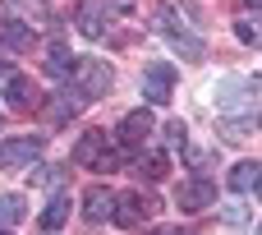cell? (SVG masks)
<instances>
[{"instance_id": "5", "label": "cell", "mask_w": 262, "mask_h": 235, "mask_svg": "<svg viewBox=\"0 0 262 235\" xmlns=\"http://www.w3.org/2000/svg\"><path fill=\"white\" fill-rule=\"evenodd\" d=\"M0 97H9V106H14V111L37 106V88H32L23 74H14L9 65H0Z\"/></svg>"}, {"instance_id": "17", "label": "cell", "mask_w": 262, "mask_h": 235, "mask_svg": "<svg viewBox=\"0 0 262 235\" xmlns=\"http://www.w3.org/2000/svg\"><path fill=\"white\" fill-rule=\"evenodd\" d=\"M23 212H28V208H23L18 194H0V231L14 226V222H23Z\"/></svg>"}, {"instance_id": "6", "label": "cell", "mask_w": 262, "mask_h": 235, "mask_svg": "<svg viewBox=\"0 0 262 235\" xmlns=\"http://www.w3.org/2000/svg\"><path fill=\"white\" fill-rule=\"evenodd\" d=\"M152 125H157V120H152V111H129V115L120 120L115 139L124 143V152H129V148H143V139L152 134Z\"/></svg>"}, {"instance_id": "19", "label": "cell", "mask_w": 262, "mask_h": 235, "mask_svg": "<svg viewBox=\"0 0 262 235\" xmlns=\"http://www.w3.org/2000/svg\"><path fill=\"white\" fill-rule=\"evenodd\" d=\"M235 37L258 46V14H239V18H235Z\"/></svg>"}, {"instance_id": "13", "label": "cell", "mask_w": 262, "mask_h": 235, "mask_svg": "<svg viewBox=\"0 0 262 235\" xmlns=\"http://www.w3.org/2000/svg\"><path fill=\"white\" fill-rule=\"evenodd\" d=\"M161 32H166V37H170V42H175V46H180L184 55H193V60L203 55V37H193V32L175 28V23H170V14H161Z\"/></svg>"}, {"instance_id": "15", "label": "cell", "mask_w": 262, "mask_h": 235, "mask_svg": "<svg viewBox=\"0 0 262 235\" xmlns=\"http://www.w3.org/2000/svg\"><path fill=\"white\" fill-rule=\"evenodd\" d=\"M0 42H5V46H14V51L32 46V23H18V18H0Z\"/></svg>"}, {"instance_id": "16", "label": "cell", "mask_w": 262, "mask_h": 235, "mask_svg": "<svg viewBox=\"0 0 262 235\" xmlns=\"http://www.w3.org/2000/svg\"><path fill=\"white\" fill-rule=\"evenodd\" d=\"M64 222H69V194H55L41 212V231H60Z\"/></svg>"}, {"instance_id": "22", "label": "cell", "mask_w": 262, "mask_h": 235, "mask_svg": "<svg viewBox=\"0 0 262 235\" xmlns=\"http://www.w3.org/2000/svg\"><path fill=\"white\" fill-rule=\"evenodd\" d=\"M0 235H9V231H0Z\"/></svg>"}, {"instance_id": "8", "label": "cell", "mask_w": 262, "mask_h": 235, "mask_svg": "<svg viewBox=\"0 0 262 235\" xmlns=\"http://www.w3.org/2000/svg\"><path fill=\"white\" fill-rule=\"evenodd\" d=\"M83 106H88V97H83V92H78V83H74V88L55 92V102H46V115H51V120L60 125V120H74V115H78Z\"/></svg>"}, {"instance_id": "14", "label": "cell", "mask_w": 262, "mask_h": 235, "mask_svg": "<svg viewBox=\"0 0 262 235\" xmlns=\"http://www.w3.org/2000/svg\"><path fill=\"white\" fill-rule=\"evenodd\" d=\"M258 180H262L258 162H239V166L230 171V189H235V194H258Z\"/></svg>"}, {"instance_id": "21", "label": "cell", "mask_w": 262, "mask_h": 235, "mask_svg": "<svg viewBox=\"0 0 262 235\" xmlns=\"http://www.w3.org/2000/svg\"><path fill=\"white\" fill-rule=\"evenodd\" d=\"M249 5H253V14H258V0H249Z\"/></svg>"}, {"instance_id": "3", "label": "cell", "mask_w": 262, "mask_h": 235, "mask_svg": "<svg viewBox=\"0 0 262 235\" xmlns=\"http://www.w3.org/2000/svg\"><path fill=\"white\" fill-rule=\"evenodd\" d=\"M41 152V139L37 134H23V139H5L0 143V166L5 171H28Z\"/></svg>"}, {"instance_id": "18", "label": "cell", "mask_w": 262, "mask_h": 235, "mask_svg": "<svg viewBox=\"0 0 262 235\" xmlns=\"http://www.w3.org/2000/svg\"><path fill=\"white\" fill-rule=\"evenodd\" d=\"M138 171H143L147 180H166V171H170V157H166V152H147V157L138 162Z\"/></svg>"}, {"instance_id": "2", "label": "cell", "mask_w": 262, "mask_h": 235, "mask_svg": "<svg viewBox=\"0 0 262 235\" xmlns=\"http://www.w3.org/2000/svg\"><path fill=\"white\" fill-rule=\"evenodd\" d=\"M74 79H78V92H83L88 102H97V97H106V88H111V65H106V60H78V65H74Z\"/></svg>"}, {"instance_id": "7", "label": "cell", "mask_w": 262, "mask_h": 235, "mask_svg": "<svg viewBox=\"0 0 262 235\" xmlns=\"http://www.w3.org/2000/svg\"><path fill=\"white\" fill-rule=\"evenodd\" d=\"M216 208V189L207 180H184L180 185V212H207Z\"/></svg>"}, {"instance_id": "1", "label": "cell", "mask_w": 262, "mask_h": 235, "mask_svg": "<svg viewBox=\"0 0 262 235\" xmlns=\"http://www.w3.org/2000/svg\"><path fill=\"white\" fill-rule=\"evenodd\" d=\"M170 92H175V65H170V60H152V65L143 69V97H147L152 106H166Z\"/></svg>"}, {"instance_id": "20", "label": "cell", "mask_w": 262, "mask_h": 235, "mask_svg": "<svg viewBox=\"0 0 262 235\" xmlns=\"http://www.w3.org/2000/svg\"><path fill=\"white\" fill-rule=\"evenodd\" d=\"M166 143H170V148H184V143H189V129H184V120H170V125H166Z\"/></svg>"}, {"instance_id": "9", "label": "cell", "mask_w": 262, "mask_h": 235, "mask_svg": "<svg viewBox=\"0 0 262 235\" xmlns=\"http://www.w3.org/2000/svg\"><path fill=\"white\" fill-rule=\"evenodd\" d=\"M106 148H111L106 129H92V134H83V139H78V148H74V162H78V166H97Z\"/></svg>"}, {"instance_id": "12", "label": "cell", "mask_w": 262, "mask_h": 235, "mask_svg": "<svg viewBox=\"0 0 262 235\" xmlns=\"http://www.w3.org/2000/svg\"><path fill=\"white\" fill-rule=\"evenodd\" d=\"M101 23H106V5H101V0H83V5H78V28H83V37H101Z\"/></svg>"}, {"instance_id": "11", "label": "cell", "mask_w": 262, "mask_h": 235, "mask_svg": "<svg viewBox=\"0 0 262 235\" xmlns=\"http://www.w3.org/2000/svg\"><path fill=\"white\" fill-rule=\"evenodd\" d=\"M111 208H115V194H111L106 185H92V189L83 194V212H88L92 222H106V217H111Z\"/></svg>"}, {"instance_id": "10", "label": "cell", "mask_w": 262, "mask_h": 235, "mask_svg": "<svg viewBox=\"0 0 262 235\" xmlns=\"http://www.w3.org/2000/svg\"><path fill=\"white\" fill-rule=\"evenodd\" d=\"M74 65H78V55H74L64 42H51V51H46V74H51V79H74Z\"/></svg>"}, {"instance_id": "4", "label": "cell", "mask_w": 262, "mask_h": 235, "mask_svg": "<svg viewBox=\"0 0 262 235\" xmlns=\"http://www.w3.org/2000/svg\"><path fill=\"white\" fill-rule=\"evenodd\" d=\"M152 212H157V199H147V194H115L111 222H120V226H138V222L152 217Z\"/></svg>"}]
</instances>
